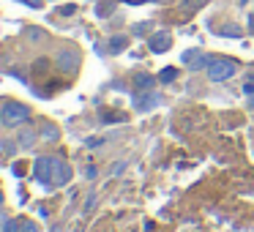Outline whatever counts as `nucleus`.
<instances>
[{"label": "nucleus", "instance_id": "1", "mask_svg": "<svg viewBox=\"0 0 254 232\" xmlns=\"http://www.w3.org/2000/svg\"><path fill=\"white\" fill-rule=\"evenodd\" d=\"M33 175L39 177L44 186H63V183L71 180V167L66 164L63 159L58 156H39L36 159V167H33Z\"/></svg>", "mask_w": 254, "mask_h": 232}, {"label": "nucleus", "instance_id": "2", "mask_svg": "<svg viewBox=\"0 0 254 232\" xmlns=\"http://www.w3.org/2000/svg\"><path fill=\"white\" fill-rule=\"evenodd\" d=\"M0 117H3V126L17 128V126H22V123L30 120V110L25 104H17V101H6L3 110H0Z\"/></svg>", "mask_w": 254, "mask_h": 232}, {"label": "nucleus", "instance_id": "3", "mask_svg": "<svg viewBox=\"0 0 254 232\" xmlns=\"http://www.w3.org/2000/svg\"><path fill=\"white\" fill-rule=\"evenodd\" d=\"M235 71H238L235 60H210L208 63V79H213V82H224Z\"/></svg>", "mask_w": 254, "mask_h": 232}, {"label": "nucleus", "instance_id": "4", "mask_svg": "<svg viewBox=\"0 0 254 232\" xmlns=\"http://www.w3.org/2000/svg\"><path fill=\"white\" fill-rule=\"evenodd\" d=\"M183 63H186L191 71H199V68H205L210 60H208V55H202L199 50H186L183 52Z\"/></svg>", "mask_w": 254, "mask_h": 232}, {"label": "nucleus", "instance_id": "5", "mask_svg": "<svg viewBox=\"0 0 254 232\" xmlns=\"http://www.w3.org/2000/svg\"><path fill=\"white\" fill-rule=\"evenodd\" d=\"M159 93H153V90H148V93H139L137 96V101H134V104H137V110L139 112H148V110H153V107H159Z\"/></svg>", "mask_w": 254, "mask_h": 232}, {"label": "nucleus", "instance_id": "6", "mask_svg": "<svg viewBox=\"0 0 254 232\" xmlns=\"http://www.w3.org/2000/svg\"><path fill=\"white\" fill-rule=\"evenodd\" d=\"M170 47H172L170 33H153L150 36V52H167Z\"/></svg>", "mask_w": 254, "mask_h": 232}, {"label": "nucleus", "instance_id": "7", "mask_svg": "<svg viewBox=\"0 0 254 232\" xmlns=\"http://www.w3.org/2000/svg\"><path fill=\"white\" fill-rule=\"evenodd\" d=\"M205 3H208V0H181V11L183 14H194V11H199Z\"/></svg>", "mask_w": 254, "mask_h": 232}, {"label": "nucleus", "instance_id": "8", "mask_svg": "<svg viewBox=\"0 0 254 232\" xmlns=\"http://www.w3.org/2000/svg\"><path fill=\"white\" fill-rule=\"evenodd\" d=\"M153 82H156V79H150L148 74H142V77H137V82H134V85H137V90H153Z\"/></svg>", "mask_w": 254, "mask_h": 232}, {"label": "nucleus", "instance_id": "9", "mask_svg": "<svg viewBox=\"0 0 254 232\" xmlns=\"http://www.w3.org/2000/svg\"><path fill=\"white\" fill-rule=\"evenodd\" d=\"M33 142H36V134L33 131H22V134H19V145H22V148H30Z\"/></svg>", "mask_w": 254, "mask_h": 232}, {"label": "nucleus", "instance_id": "10", "mask_svg": "<svg viewBox=\"0 0 254 232\" xmlns=\"http://www.w3.org/2000/svg\"><path fill=\"white\" fill-rule=\"evenodd\" d=\"M17 230H22V221H14V219L3 221V232H17Z\"/></svg>", "mask_w": 254, "mask_h": 232}, {"label": "nucleus", "instance_id": "11", "mask_svg": "<svg viewBox=\"0 0 254 232\" xmlns=\"http://www.w3.org/2000/svg\"><path fill=\"white\" fill-rule=\"evenodd\" d=\"M175 77H178V68H172V66H170V68H164V71L159 74V79H161V82H172Z\"/></svg>", "mask_w": 254, "mask_h": 232}, {"label": "nucleus", "instance_id": "12", "mask_svg": "<svg viewBox=\"0 0 254 232\" xmlns=\"http://www.w3.org/2000/svg\"><path fill=\"white\" fill-rule=\"evenodd\" d=\"M221 36H232V39H238V36H241V28H238V25H224V28H221Z\"/></svg>", "mask_w": 254, "mask_h": 232}, {"label": "nucleus", "instance_id": "13", "mask_svg": "<svg viewBox=\"0 0 254 232\" xmlns=\"http://www.w3.org/2000/svg\"><path fill=\"white\" fill-rule=\"evenodd\" d=\"M243 93H246V99L252 101V107H254V82H246V85H243Z\"/></svg>", "mask_w": 254, "mask_h": 232}, {"label": "nucleus", "instance_id": "14", "mask_svg": "<svg viewBox=\"0 0 254 232\" xmlns=\"http://www.w3.org/2000/svg\"><path fill=\"white\" fill-rule=\"evenodd\" d=\"M110 47H112L115 52H118V50H123V47H126V39H112V44H110Z\"/></svg>", "mask_w": 254, "mask_h": 232}, {"label": "nucleus", "instance_id": "15", "mask_svg": "<svg viewBox=\"0 0 254 232\" xmlns=\"http://www.w3.org/2000/svg\"><path fill=\"white\" fill-rule=\"evenodd\" d=\"M22 232H39V227L33 221H22Z\"/></svg>", "mask_w": 254, "mask_h": 232}, {"label": "nucleus", "instance_id": "16", "mask_svg": "<svg viewBox=\"0 0 254 232\" xmlns=\"http://www.w3.org/2000/svg\"><path fill=\"white\" fill-rule=\"evenodd\" d=\"M44 137H47V139H55V137H58V131H55L52 126H44Z\"/></svg>", "mask_w": 254, "mask_h": 232}, {"label": "nucleus", "instance_id": "17", "mask_svg": "<svg viewBox=\"0 0 254 232\" xmlns=\"http://www.w3.org/2000/svg\"><path fill=\"white\" fill-rule=\"evenodd\" d=\"M61 14H63V17H68V14H74V6H63V8H61Z\"/></svg>", "mask_w": 254, "mask_h": 232}, {"label": "nucleus", "instance_id": "18", "mask_svg": "<svg viewBox=\"0 0 254 232\" xmlns=\"http://www.w3.org/2000/svg\"><path fill=\"white\" fill-rule=\"evenodd\" d=\"M22 3H28V6H33V8L41 6V0H22Z\"/></svg>", "mask_w": 254, "mask_h": 232}, {"label": "nucleus", "instance_id": "19", "mask_svg": "<svg viewBox=\"0 0 254 232\" xmlns=\"http://www.w3.org/2000/svg\"><path fill=\"white\" fill-rule=\"evenodd\" d=\"M249 28H252V30H254V14H252V19H249Z\"/></svg>", "mask_w": 254, "mask_h": 232}, {"label": "nucleus", "instance_id": "20", "mask_svg": "<svg viewBox=\"0 0 254 232\" xmlns=\"http://www.w3.org/2000/svg\"><path fill=\"white\" fill-rule=\"evenodd\" d=\"M0 202H3V194H0Z\"/></svg>", "mask_w": 254, "mask_h": 232}]
</instances>
